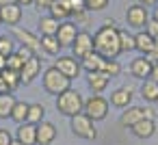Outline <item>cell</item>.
<instances>
[{
	"instance_id": "cell-1",
	"label": "cell",
	"mask_w": 158,
	"mask_h": 145,
	"mask_svg": "<svg viewBox=\"0 0 158 145\" xmlns=\"http://www.w3.org/2000/svg\"><path fill=\"white\" fill-rule=\"evenodd\" d=\"M93 50L104 59H117L121 54L119 48V31L113 20H106L93 35Z\"/></svg>"
},
{
	"instance_id": "cell-2",
	"label": "cell",
	"mask_w": 158,
	"mask_h": 145,
	"mask_svg": "<svg viewBox=\"0 0 158 145\" xmlns=\"http://www.w3.org/2000/svg\"><path fill=\"white\" fill-rule=\"evenodd\" d=\"M41 85H44L46 93H50V95H56V97H59L63 91H67V89H69L72 80H69L65 74H61V72L52 65V67H48V69L44 72V76H41Z\"/></svg>"
},
{
	"instance_id": "cell-3",
	"label": "cell",
	"mask_w": 158,
	"mask_h": 145,
	"mask_svg": "<svg viewBox=\"0 0 158 145\" xmlns=\"http://www.w3.org/2000/svg\"><path fill=\"white\" fill-rule=\"evenodd\" d=\"M82 104H85L82 95L76 89H72V87L56 97V110L61 115H65V117H74V115L82 113Z\"/></svg>"
},
{
	"instance_id": "cell-4",
	"label": "cell",
	"mask_w": 158,
	"mask_h": 145,
	"mask_svg": "<svg viewBox=\"0 0 158 145\" xmlns=\"http://www.w3.org/2000/svg\"><path fill=\"white\" fill-rule=\"evenodd\" d=\"M69 126H72V132L78 136V139H85V141H95L98 139V130H95V121L89 119L85 113H78L74 117H69Z\"/></svg>"
},
{
	"instance_id": "cell-5",
	"label": "cell",
	"mask_w": 158,
	"mask_h": 145,
	"mask_svg": "<svg viewBox=\"0 0 158 145\" xmlns=\"http://www.w3.org/2000/svg\"><path fill=\"white\" fill-rule=\"evenodd\" d=\"M108 100L106 97H102V95H91L89 100H85V104H82V113L89 117V119H93V121H102V119H106V115H108Z\"/></svg>"
},
{
	"instance_id": "cell-6",
	"label": "cell",
	"mask_w": 158,
	"mask_h": 145,
	"mask_svg": "<svg viewBox=\"0 0 158 145\" xmlns=\"http://www.w3.org/2000/svg\"><path fill=\"white\" fill-rule=\"evenodd\" d=\"M156 113L152 108H143V106H128L123 108L121 117H119V126L123 128H132L134 123H139L141 119H154Z\"/></svg>"
},
{
	"instance_id": "cell-7",
	"label": "cell",
	"mask_w": 158,
	"mask_h": 145,
	"mask_svg": "<svg viewBox=\"0 0 158 145\" xmlns=\"http://www.w3.org/2000/svg\"><path fill=\"white\" fill-rule=\"evenodd\" d=\"M126 20H128V26L141 31V28H145L147 22H149V11H147V7H143V5H139V2H136V5H130V7L126 9Z\"/></svg>"
},
{
	"instance_id": "cell-8",
	"label": "cell",
	"mask_w": 158,
	"mask_h": 145,
	"mask_svg": "<svg viewBox=\"0 0 158 145\" xmlns=\"http://www.w3.org/2000/svg\"><path fill=\"white\" fill-rule=\"evenodd\" d=\"M91 52H93V35L87 33V31H80L76 41H74V46H72V56L80 61V59H85Z\"/></svg>"
},
{
	"instance_id": "cell-9",
	"label": "cell",
	"mask_w": 158,
	"mask_h": 145,
	"mask_svg": "<svg viewBox=\"0 0 158 145\" xmlns=\"http://www.w3.org/2000/svg\"><path fill=\"white\" fill-rule=\"evenodd\" d=\"M13 37L20 41V46H26L28 50H33V54H35V56H39V54H41V41H39V37H37V35H33L31 31L20 28V26H13Z\"/></svg>"
},
{
	"instance_id": "cell-10",
	"label": "cell",
	"mask_w": 158,
	"mask_h": 145,
	"mask_svg": "<svg viewBox=\"0 0 158 145\" xmlns=\"http://www.w3.org/2000/svg\"><path fill=\"white\" fill-rule=\"evenodd\" d=\"M78 26L74 22H61L59 24V31H56V39L61 44V48H72L76 37H78Z\"/></svg>"
},
{
	"instance_id": "cell-11",
	"label": "cell",
	"mask_w": 158,
	"mask_h": 145,
	"mask_svg": "<svg viewBox=\"0 0 158 145\" xmlns=\"http://www.w3.org/2000/svg\"><path fill=\"white\" fill-rule=\"evenodd\" d=\"M54 67H56L61 74H65L69 80H72V78H78V74H80V69H82V67H80V61L74 59L72 54H69V56H59V59L54 61Z\"/></svg>"
},
{
	"instance_id": "cell-12",
	"label": "cell",
	"mask_w": 158,
	"mask_h": 145,
	"mask_svg": "<svg viewBox=\"0 0 158 145\" xmlns=\"http://www.w3.org/2000/svg\"><path fill=\"white\" fill-rule=\"evenodd\" d=\"M39 74H41V59L31 56L24 63V67L20 69V80H22V85H31L35 78H39Z\"/></svg>"
},
{
	"instance_id": "cell-13",
	"label": "cell",
	"mask_w": 158,
	"mask_h": 145,
	"mask_svg": "<svg viewBox=\"0 0 158 145\" xmlns=\"http://www.w3.org/2000/svg\"><path fill=\"white\" fill-rule=\"evenodd\" d=\"M152 67H154V63L147 56H143V54L136 56L134 61H130V74L134 78H139V80H147L149 74H152Z\"/></svg>"
},
{
	"instance_id": "cell-14",
	"label": "cell",
	"mask_w": 158,
	"mask_h": 145,
	"mask_svg": "<svg viewBox=\"0 0 158 145\" xmlns=\"http://www.w3.org/2000/svg\"><path fill=\"white\" fill-rule=\"evenodd\" d=\"M56 134H59V130H56V126L52 123V121H41L39 126H37V145H52L54 141H56Z\"/></svg>"
},
{
	"instance_id": "cell-15",
	"label": "cell",
	"mask_w": 158,
	"mask_h": 145,
	"mask_svg": "<svg viewBox=\"0 0 158 145\" xmlns=\"http://www.w3.org/2000/svg\"><path fill=\"white\" fill-rule=\"evenodd\" d=\"M0 20H2V24L7 26H18L22 22V7L18 2L13 5H7V7H0Z\"/></svg>"
},
{
	"instance_id": "cell-16",
	"label": "cell",
	"mask_w": 158,
	"mask_h": 145,
	"mask_svg": "<svg viewBox=\"0 0 158 145\" xmlns=\"http://www.w3.org/2000/svg\"><path fill=\"white\" fill-rule=\"evenodd\" d=\"M15 141H20L22 145H37V126L28 121L20 123L15 130Z\"/></svg>"
},
{
	"instance_id": "cell-17",
	"label": "cell",
	"mask_w": 158,
	"mask_h": 145,
	"mask_svg": "<svg viewBox=\"0 0 158 145\" xmlns=\"http://www.w3.org/2000/svg\"><path fill=\"white\" fill-rule=\"evenodd\" d=\"M110 80L113 78L108 74H104V72H91V74H87V85H89V89L95 95H100L102 91H106V87H108Z\"/></svg>"
},
{
	"instance_id": "cell-18",
	"label": "cell",
	"mask_w": 158,
	"mask_h": 145,
	"mask_svg": "<svg viewBox=\"0 0 158 145\" xmlns=\"http://www.w3.org/2000/svg\"><path fill=\"white\" fill-rule=\"evenodd\" d=\"M130 102H132V89L130 87H121V89H115L113 93H110V100H108V104L110 106H115V108H128L130 106Z\"/></svg>"
},
{
	"instance_id": "cell-19",
	"label": "cell",
	"mask_w": 158,
	"mask_h": 145,
	"mask_svg": "<svg viewBox=\"0 0 158 145\" xmlns=\"http://www.w3.org/2000/svg\"><path fill=\"white\" fill-rule=\"evenodd\" d=\"M50 15L54 18V20H59V22H67L69 18H72V5H69V0H54V2L50 5Z\"/></svg>"
},
{
	"instance_id": "cell-20",
	"label": "cell",
	"mask_w": 158,
	"mask_h": 145,
	"mask_svg": "<svg viewBox=\"0 0 158 145\" xmlns=\"http://www.w3.org/2000/svg\"><path fill=\"white\" fill-rule=\"evenodd\" d=\"M154 44H156V39H154L147 31H139V33L134 35V50H139L143 56H147V54L154 50Z\"/></svg>"
},
{
	"instance_id": "cell-21",
	"label": "cell",
	"mask_w": 158,
	"mask_h": 145,
	"mask_svg": "<svg viewBox=\"0 0 158 145\" xmlns=\"http://www.w3.org/2000/svg\"><path fill=\"white\" fill-rule=\"evenodd\" d=\"M104 61H106V59L93 50L91 54H87L85 59H80V67H82L87 74H91V72H102V67H104Z\"/></svg>"
},
{
	"instance_id": "cell-22",
	"label": "cell",
	"mask_w": 158,
	"mask_h": 145,
	"mask_svg": "<svg viewBox=\"0 0 158 145\" xmlns=\"http://www.w3.org/2000/svg\"><path fill=\"white\" fill-rule=\"evenodd\" d=\"M130 130H132V134H134L136 139H149V136H154V132H156V121H154V119H141V121L134 123Z\"/></svg>"
},
{
	"instance_id": "cell-23",
	"label": "cell",
	"mask_w": 158,
	"mask_h": 145,
	"mask_svg": "<svg viewBox=\"0 0 158 145\" xmlns=\"http://www.w3.org/2000/svg\"><path fill=\"white\" fill-rule=\"evenodd\" d=\"M0 78H2V85H5V91L7 93H13L22 85L20 72H13V69H2V72H0Z\"/></svg>"
},
{
	"instance_id": "cell-24",
	"label": "cell",
	"mask_w": 158,
	"mask_h": 145,
	"mask_svg": "<svg viewBox=\"0 0 158 145\" xmlns=\"http://www.w3.org/2000/svg\"><path fill=\"white\" fill-rule=\"evenodd\" d=\"M39 41H41V52H46L50 56H59L61 44H59L56 35H44V37H39Z\"/></svg>"
},
{
	"instance_id": "cell-25",
	"label": "cell",
	"mask_w": 158,
	"mask_h": 145,
	"mask_svg": "<svg viewBox=\"0 0 158 145\" xmlns=\"http://www.w3.org/2000/svg\"><path fill=\"white\" fill-rule=\"evenodd\" d=\"M15 102L18 100L13 97V93H0V119H11Z\"/></svg>"
},
{
	"instance_id": "cell-26",
	"label": "cell",
	"mask_w": 158,
	"mask_h": 145,
	"mask_svg": "<svg viewBox=\"0 0 158 145\" xmlns=\"http://www.w3.org/2000/svg\"><path fill=\"white\" fill-rule=\"evenodd\" d=\"M141 97L145 100V102H158V82H154V80H143V85H141Z\"/></svg>"
},
{
	"instance_id": "cell-27",
	"label": "cell",
	"mask_w": 158,
	"mask_h": 145,
	"mask_svg": "<svg viewBox=\"0 0 158 145\" xmlns=\"http://www.w3.org/2000/svg\"><path fill=\"white\" fill-rule=\"evenodd\" d=\"M59 20H54L52 15H44L41 20H39V33H41V37L44 35H56V31H59Z\"/></svg>"
},
{
	"instance_id": "cell-28",
	"label": "cell",
	"mask_w": 158,
	"mask_h": 145,
	"mask_svg": "<svg viewBox=\"0 0 158 145\" xmlns=\"http://www.w3.org/2000/svg\"><path fill=\"white\" fill-rule=\"evenodd\" d=\"M28 102H22V100H18L15 102V106H13V113H11V119L20 126V123H24L26 121V117H28Z\"/></svg>"
},
{
	"instance_id": "cell-29",
	"label": "cell",
	"mask_w": 158,
	"mask_h": 145,
	"mask_svg": "<svg viewBox=\"0 0 158 145\" xmlns=\"http://www.w3.org/2000/svg\"><path fill=\"white\" fill-rule=\"evenodd\" d=\"M44 117H46V108H44V104H31V106H28V117H26L28 123L39 126V123L44 121Z\"/></svg>"
},
{
	"instance_id": "cell-30",
	"label": "cell",
	"mask_w": 158,
	"mask_h": 145,
	"mask_svg": "<svg viewBox=\"0 0 158 145\" xmlns=\"http://www.w3.org/2000/svg\"><path fill=\"white\" fill-rule=\"evenodd\" d=\"M15 52V41L9 35H0V54L2 56H11Z\"/></svg>"
},
{
	"instance_id": "cell-31",
	"label": "cell",
	"mask_w": 158,
	"mask_h": 145,
	"mask_svg": "<svg viewBox=\"0 0 158 145\" xmlns=\"http://www.w3.org/2000/svg\"><path fill=\"white\" fill-rule=\"evenodd\" d=\"M119 48H121V52H132L134 50V35L119 31Z\"/></svg>"
},
{
	"instance_id": "cell-32",
	"label": "cell",
	"mask_w": 158,
	"mask_h": 145,
	"mask_svg": "<svg viewBox=\"0 0 158 145\" xmlns=\"http://www.w3.org/2000/svg\"><path fill=\"white\" fill-rule=\"evenodd\" d=\"M102 72H104V74H108L110 78H117V76H119V72H121V65H119L115 59H106V61H104Z\"/></svg>"
},
{
	"instance_id": "cell-33",
	"label": "cell",
	"mask_w": 158,
	"mask_h": 145,
	"mask_svg": "<svg viewBox=\"0 0 158 145\" xmlns=\"http://www.w3.org/2000/svg\"><path fill=\"white\" fill-rule=\"evenodd\" d=\"M24 59L18 54V52H13L11 56H7V69H13V72H20L22 67H24Z\"/></svg>"
},
{
	"instance_id": "cell-34",
	"label": "cell",
	"mask_w": 158,
	"mask_h": 145,
	"mask_svg": "<svg viewBox=\"0 0 158 145\" xmlns=\"http://www.w3.org/2000/svg\"><path fill=\"white\" fill-rule=\"evenodd\" d=\"M110 0H85V9L91 13V11H104L108 7Z\"/></svg>"
},
{
	"instance_id": "cell-35",
	"label": "cell",
	"mask_w": 158,
	"mask_h": 145,
	"mask_svg": "<svg viewBox=\"0 0 158 145\" xmlns=\"http://www.w3.org/2000/svg\"><path fill=\"white\" fill-rule=\"evenodd\" d=\"M72 18L76 20L74 24L78 26V24H87L89 22V11L87 9H76V11H72Z\"/></svg>"
},
{
	"instance_id": "cell-36",
	"label": "cell",
	"mask_w": 158,
	"mask_h": 145,
	"mask_svg": "<svg viewBox=\"0 0 158 145\" xmlns=\"http://www.w3.org/2000/svg\"><path fill=\"white\" fill-rule=\"evenodd\" d=\"M11 141H13L11 132L7 128H0V145H11Z\"/></svg>"
},
{
	"instance_id": "cell-37",
	"label": "cell",
	"mask_w": 158,
	"mask_h": 145,
	"mask_svg": "<svg viewBox=\"0 0 158 145\" xmlns=\"http://www.w3.org/2000/svg\"><path fill=\"white\" fill-rule=\"evenodd\" d=\"M145 31H147V33H149L154 39H158V22H156V20H152V18H149V22H147Z\"/></svg>"
},
{
	"instance_id": "cell-38",
	"label": "cell",
	"mask_w": 158,
	"mask_h": 145,
	"mask_svg": "<svg viewBox=\"0 0 158 145\" xmlns=\"http://www.w3.org/2000/svg\"><path fill=\"white\" fill-rule=\"evenodd\" d=\"M15 52H18V54H20V56H22V59H24V61H28V59H31V56H35V54H33V50H28V48H26V46H20V48H18V50H15Z\"/></svg>"
},
{
	"instance_id": "cell-39",
	"label": "cell",
	"mask_w": 158,
	"mask_h": 145,
	"mask_svg": "<svg viewBox=\"0 0 158 145\" xmlns=\"http://www.w3.org/2000/svg\"><path fill=\"white\" fill-rule=\"evenodd\" d=\"M54 2V0H33V5L37 9H50V5Z\"/></svg>"
},
{
	"instance_id": "cell-40",
	"label": "cell",
	"mask_w": 158,
	"mask_h": 145,
	"mask_svg": "<svg viewBox=\"0 0 158 145\" xmlns=\"http://www.w3.org/2000/svg\"><path fill=\"white\" fill-rule=\"evenodd\" d=\"M147 59H149L152 63H158V39H156V44H154V50L147 54Z\"/></svg>"
},
{
	"instance_id": "cell-41",
	"label": "cell",
	"mask_w": 158,
	"mask_h": 145,
	"mask_svg": "<svg viewBox=\"0 0 158 145\" xmlns=\"http://www.w3.org/2000/svg\"><path fill=\"white\" fill-rule=\"evenodd\" d=\"M69 5H72L74 11L76 9H85V0H69Z\"/></svg>"
},
{
	"instance_id": "cell-42",
	"label": "cell",
	"mask_w": 158,
	"mask_h": 145,
	"mask_svg": "<svg viewBox=\"0 0 158 145\" xmlns=\"http://www.w3.org/2000/svg\"><path fill=\"white\" fill-rule=\"evenodd\" d=\"M149 80L158 82V63H154V67H152V74H149Z\"/></svg>"
},
{
	"instance_id": "cell-43",
	"label": "cell",
	"mask_w": 158,
	"mask_h": 145,
	"mask_svg": "<svg viewBox=\"0 0 158 145\" xmlns=\"http://www.w3.org/2000/svg\"><path fill=\"white\" fill-rule=\"evenodd\" d=\"M139 5H143V7H156L158 0H139Z\"/></svg>"
},
{
	"instance_id": "cell-44",
	"label": "cell",
	"mask_w": 158,
	"mask_h": 145,
	"mask_svg": "<svg viewBox=\"0 0 158 145\" xmlns=\"http://www.w3.org/2000/svg\"><path fill=\"white\" fill-rule=\"evenodd\" d=\"M2 69H7V56L0 54V72H2Z\"/></svg>"
},
{
	"instance_id": "cell-45",
	"label": "cell",
	"mask_w": 158,
	"mask_h": 145,
	"mask_svg": "<svg viewBox=\"0 0 158 145\" xmlns=\"http://www.w3.org/2000/svg\"><path fill=\"white\" fill-rule=\"evenodd\" d=\"M20 7H26V5H33V0H15Z\"/></svg>"
},
{
	"instance_id": "cell-46",
	"label": "cell",
	"mask_w": 158,
	"mask_h": 145,
	"mask_svg": "<svg viewBox=\"0 0 158 145\" xmlns=\"http://www.w3.org/2000/svg\"><path fill=\"white\" fill-rule=\"evenodd\" d=\"M15 0H0V7H7V5H13Z\"/></svg>"
},
{
	"instance_id": "cell-47",
	"label": "cell",
	"mask_w": 158,
	"mask_h": 145,
	"mask_svg": "<svg viewBox=\"0 0 158 145\" xmlns=\"http://www.w3.org/2000/svg\"><path fill=\"white\" fill-rule=\"evenodd\" d=\"M152 20H156V22H158V5H156V9H154V15H152Z\"/></svg>"
},
{
	"instance_id": "cell-48",
	"label": "cell",
	"mask_w": 158,
	"mask_h": 145,
	"mask_svg": "<svg viewBox=\"0 0 158 145\" xmlns=\"http://www.w3.org/2000/svg\"><path fill=\"white\" fill-rule=\"evenodd\" d=\"M0 93H7L5 91V85H2V78H0Z\"/></svg>"
},
{
	"instance_id": "cell-49",
	"label": "cell",
	"mask_w": 158,
	"mask_h": 145,
	"mask_svg": "<svg viewBox=\"0 0 158 145\" xmlns=\"http://www.w3.org/2000/svg\"><path fill=\"white\" fill-rule=\"evenodd\" d=\"M11 145H22V143H20V141H15V139H13V141H11Z\"/></svg>"
},
{
	"instance_id": "cell-50",
	"label": "cell",
	"mask_w": 158,
	"mask_h": 145,
	"mask_svg": "<svg viewBox=\"0 0 158 145\" xmlns=\"http://www.w3.org/2000/svg\"><path fill=\"white\" fill-rule=\"evenodd\" d=\"M0 24H2V20H0Z\"/></svg>"
}]
</instances>
